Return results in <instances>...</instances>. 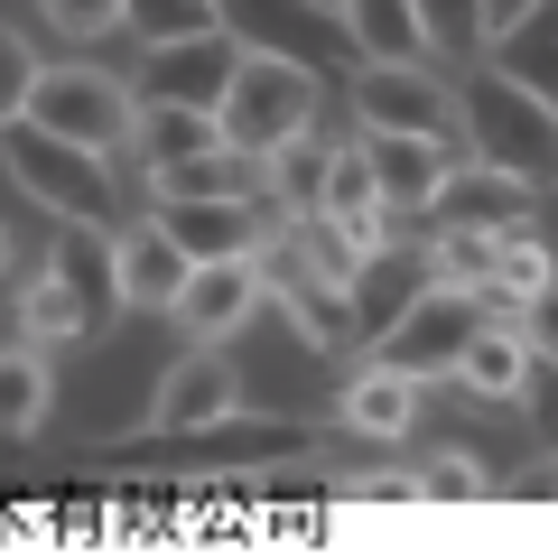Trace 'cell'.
I'll use <instances>...</instances> for the list:
<instances>
[{
  "instance_id": "1",
  "label": "cell",
  "mask_w": 558,
  "mask_h": 558,
  "mask_svg": "<svg viewBox=\"0 0 558 558\" xmlns=\"http://www.w3.org/2000/svg\"><path fill=\"white\" fill-rule=\"evenodd\" d=\"M260 299L307 354H363V326H354V270L326 260V242L307 233V215H289L270 242H260Z\"/></svg>"
},
{
  "instance_id": "2",
  "label": "cell",
  "mask_w": 558,
  "mask_h": 558,
  "mask_svg": "<svg viewBox=\"0 0 558 558\" xmlns=\"http://www.w3.org/2000/svg\"><path fill=\"white\" fill-rule=\"evenodd\" d=\"M317 428L299 418H215V428H149V438L112 447L121 475H159V465H196V475H289V465H317Z\"/></svg>"
},
{
  "instance_id": "3",
  "label": "cell",
  "mask_w": 558,
  "mask_h": 558,
  "mask_svg": "<svg viewBox=\"0 0 558 558\" xmlns=\"http://www.w3.org/2000/svg\"><path fill=\"white\" fill-rule=\"evenodd\" d=\"M0 168H10V186H20L28 205H47L57 223H84V233H121V223H131V205H121V186H112V159L84 149V140H65V131H38L28 112L0 131Z\"/></svg>"
},
{
  "instance_id": "4",
  "label": "cell",
  "mask_w": 558,
  "mask_h": 558,
  "mask_svg": "<svg viewBox=\"0 0 558 558\" xmlns=\"http://www.w3.org/2000/svg\"><path fill=\"white\" fill-rule=\"evenodd\" d=\"M112 307H121L112 233H84V223H65V242L20 279V336H28V344H47V354L84 344L102 317H112Z\"/></svg>"
},
{
  "instance_id": "5",
  "label": "cell",
  "mask_w": 558,
  "mask_h": 558,
  "mask_svg": "<svg viewBox=\"0 0 558 558\" xmlns=\"http://www.w3.org/2000/svg\"><path fill=\"white\" fill-rule=\"evenodd\" d=\"M465 159H494L512 168V178H531L539 196L558 186V112L531 94V84H512L502 65L475 57V84H465Z\"/></svg>"
},
{
  "instance_id": "6",
  "label": "cell",
  "mask_w": 558,
  "mask_h": 558,
  "mask_svg": "<svg viewBox=\"0 0 558 558\" xmlns=\"http://www.w3.org/2000/svg\"><path fill=\"white\" fill-rule=\"evenodd\" d=\"M317 75H307L289 47H242V65H233V84H223V102H215V121H223V140L233 149H252V159H270V149H289L299 131H317Z\"/></svg>"
},
{
  "instance_id": "7",
  "label": "cell",
  "mask_w": 558,
  "mask_h": 558,
  "mask_svg": "<svg viewBox=\"0 0 558 558\" xmlns=\"http://www.w3.org/2000/svg\"><path fill=\"white\" fill-rule=\"evenodd\" d=\"M484 317H494V289H475V279H428V289L373 336V354L400 363V373H418V381H438V373H457V354L475 344Z\"/></svg>"
},
{
  "instance_id": "8",
  "label": "cell",
  "mask_w": 558,
  "mask_h": 558,
  "mask_svg": "<svg viewBox=\"0 0 558 558\" xmlns=\"http://www.w3.org/2000/svg\"><path fill=\"white\" fill-rule=\"evenodd\" d=\"M28 121H38V131L84 140V149H102V159H131L140 94H131V75H112V65H38Z\"/></svg>"
},
{
  "instance_id": "9",
  "label": "cell",
  "mask_w": 558,
  "mask_h": 558,
  "mask_svg": "<svg viewBox=\"0 0 558 558\" xmlns=\"http://www.w3.org/2000/svg\"><path fill=\"white\" fill-rule=\"evenodd\" d=\"M344 102H354L363 131H428V140H457V149H465V102H457V84H438L428 65L363 57L354 84H344Z\"/></svg>"
},
{
  "instance_id": "10",
  "label": "cell",
  "mask_w": 558,
  "mask_h": 558,
  "mask_svg": "<svg viewBox=\"0 0 558 558\" xmlns=\"http://www.w3.org/2000/svg\"><path fill=\"white\" fill-rule=\"evenodd\" d=\"M242 65V38L233 28H186V38H149L131 65V94L140 102H186V112H215L223 84Z\"/></svg>"
},
{
  "instance_id": "11",
  "label": "cell",
  "mask_w": 558,
  "mask_h": 558,
  "mask_svg": "<svg viewBox=\"0 0 558 558\" xmlns=\"http://www.w3.org/2000/svg\"><path fill=\"white\" fill-rule=\"evenodd\" d=\"M260 307H270V299H260V260L252 252H223V260H196V270H186V289H178L168 317H178L196 344H223V336H242Z\"/></svg>"
},
{
  "instance_id": "12",
  "label": "cell",
  "mask_w": 558,
  "mask_h": 558,
  "mask_svg": "<svg viewBox=\"0 0 558 558\" xmlns=\"http://www.w3.org/2000/svg\"><path fill=\"white\" fill-rule=\"evenodd\" d=\"M233 410H242V373L223 344H186L159 373V391H149V428H215Z\"/></svg>"
},
{
  "instance_id": "13",
  "label": "cell",
  "mask_w": 558,
  "mask_h": 558,
  "mask_svg": "<svg viewBox=\"0 0 558 558\" xmlns=\"http://www.w3.org/2000/svg\"><path fill=\"white\" fill-rule=\"evenodd\" d=\"M531 215H539V186L512 178V168H494V159L447 168L438 205H428V223H465V233H521Z\"/></svg>"
},
{
  "instance_id": "14",
  "label": "cell",
  "mask_w": 558,
  "mask_h": 558,
  "mask_svg": "<svg viewBox=\"0 0 558 558\" xmlns=\"http://www.w3.org/2000/svg\"><path fill=\"white\" fill-rule=\"evenodd\" d=\"M186 270H196V260H186V242L168 233L159 215H131V223L112 233L121 307H149V317H168V307H178V289H186Z\"/></svg>"
},
{
  "instance_id": "15",
  "label": "cell",
  "mask_w": 558,
  "mask_h": 558,
  "mask_svg": "<svg viewBox=\"0 0 558 558\" xmlns=\"http://www.w3.org/2000/svg\"><path fill=\"white\" fill-rule=\"evenodd\" d=\"M363 168H373V186L391 205H410V215H428L447 186V168H457V140H428V131H363Z\"/></svg>"
},
{
  "instance_id": "16",
  "label": "cell",
  "mask_w": 558,
  "mask_h": 558,
  "mask_svg": "<svg viewBox=\"0 0 558 558\" xmlns=\"http://www.w3.org/2000/svg\"><path fill=\"white\" fill-rule=\"evenodd\" d=\"M336 418L344 428H363V438H381V447H400L418 428V418H428V381L418 373H400V363H363L354 381H344V400H336Z\"/></svg>"
},
{
  "instance_id": "17",
  "label": "cell",
  "mask_w": 558,
  "mask_h": 558,
  "mask_svg": "<svg viewBox=\"0 0 558 558\" xmlns=\"http://www.w3.org/2000/svg\"><path fill=\"white\" fill-rule=\"evenodd\" d=\"M428 279H438L428 242H391V252H373V260L354 270V326H363V354H373V336L418 299V289H428Z\"/></svg>"
},
{
  "instance_id": "18",
  "label": "cell",
  "mask_w": 558,
  "mask_h": 558,
  "mask_svg": "<svg viewBox=\"0 0 558 558\" xmlns=\"http://www.w3.org/2000/svg\"><path fill=\"white\" fill-rule=\"evenodd\" d=\"M484 65H502L512 84H531L558 112V0H531L512 28H494V38H484Z\"/></svg>"
},
{
  "instance_id": "19",
  "label": "cell",
  "mask_w": 558,
  "mask_h": 558,
  "mask_svg": "<svg viewBox=\"0 0 558 558\" xmlns=\"http://www.w3.org/2000/svg\"><path fill=\"white\" fill-rule=\"evenodd\" d=\"M531 363H539V354H531V336H521V317H512V326L484 317L475 344L457 354V381H465L475 400H512V410H521V391H531Z\"/></svg>"
},
{
  "instance_id": "20",
  "label": "cell",
  "mask_w": 558,
  "mask_h": 558,
  "mask_svg": "<svg viewBox=\"0 0 558 558\" xmlns=\"http://www.w3.org/2000/svg\"><path fill=\"white\" fill-rule=\"evenodd\" d=\"M57 410V373H47V344H0V447H28Z\"/></svg>"
},
{
  "instance_id": "21",
  "label": "cell",
  "mask_w": 558,
  "mask_h": 558,
  "mask_svg": "<svg viewBox=\"0 0 558 558\" xmlns=\"http://www.w3.org/2000/svg\"><path fill=\"white\" fill-rule=\"evenodd\" d=\"M215 140H223L215 112H186V102H140L131 159H140V178H149V168H178V159H196V149H215Z\"/></svg>"
},
{
  "instance_id": "22",
  "label": "cell",
  "mask_w": 558,
  "mask_h": 558,
  "mask_svg": "<svg viewBox=\"0 0 558 558\" xmlns=\"http://www.w3.org/2000/svg\"><path fill=\"white\" fill-rule=\"evenodd\" d=\"M336 20H344V38H354L363 57H381V65H418V57H428L418 0H344Z\"/></svg>"
},
{
  "instance_id": "23",
  "label": "cell",
  "mask_w": 558,
  "mask_h": 558,
  "mask_svg": "<svg viewBox=\"0 0 558 558\" xmlns=\"http://www.w3.org/2000/svg\"><path fill=\"white\" fill-rule=\"evenodd\" d=\"M260 168H270V196L289 205V215H317V205H326V168H336V140L299 131L289 149H270Z\"/></svg>"
},
{
  "instance_id": "24",
  "label": "cell",
  "mask_w": 558,
  "mask_h": 558,
  "mask_svg": "<svg viewBox=\"0 0 558 558\" xmlns=\"http://www.w3.org/2000/svg\"><path fill=\"white\" fill-rule=\"evenodd\" d=\"M121 28H131L140 47L149 38H186V28H223V0H131Z\"/></svg>"
},
{
  "instance_id": "25",
  "label": "cell",
  "mask_w": 558,
  "mask_h": 558,
  "mask_svg": "<svg viewBox=\"0 0 558 558\" xmlns=\"http://www.w3.org/2000/svg\"><path fill=\"white\" fill-rule=\"evenodd\" d=\"M539 279H558V270H549V242H539L531 223H521V233H502V252H494V299H512V307H521Z\"/></svg>"
},
{
  "instance_id": "26",
  "label": "cell",
  "mask_w": 558,
  "mask_h": 558,
  "mask_svg": "<svg viewBox=\"0 0 558 558\" xmlns=\"http://www.w3.org/2000/svg\"><path fill=\"white\" fill-rule=\"evenodd\" d=\"M418 20H428V47L438 57H484V0H418Z\"/></svg>"
},
{
  "instance_id": "27",
  "label": "cell",
  "mask_w": 558,
  "mask_h": 558,
  "mask_svg": "<svg viewBox=\"0 0 558 558\" xmlns=\"http://www.w3.org/2000/svg\"><path fill=\"white\" fill-rule=\"evenodd\" d=\"M418 494H428V502H484V494H494V475H484L465 447H447V457L418 465Z\"/></svg>"
},
{
  "instance_id": "28",
  "label": "cell",
  "mask_w": 558,
  "mask_h": 558,
  "mask_svg": "<svg viewBox=\"0 0 558 558\" xmlns=\"http://www.w3.org/2000/svg\"><path fill=\"white\" fill-rule=\"evenodd\" d=\"M28 94H38V47L20 28H0V131L28 112Z\"/></svg>"
},
{
  "instance_id": "29",
  "label": "cell",
  "mask_w": 558,
  "mask_h": 558,
  "mask_svg": "<svg viewBox=\"0 0 558 558\" xmlns=\"http://www.w3.org/2000/svg\"><path fill=\"white\" fill-rule=\"evenodd\" d=\"M121 10H131V0H38V20L57 28V38H112Z\"/></svg>"
},
{
  "instance_id": "30",
  "label": "cell",
  "mask_w": 558,
  "mask_h": 558,
  "mask_svg": "<svg viewBox=\"0 0 558 558\" xmlns=\"http://www.w3.org/2000/svg\"><path fill=\"white\" fill-rule=\"evenodd\" d=\"M381 186H373V168H363V140L354 149H336V168H326V205L317 215H354V205H373Z\"/></svg>"
},
{
  "instance_id": "31",
  "label": "cell",
  "mask_w": 558,
  "mask_h": 558,
  "mask_svg": "<svg viewBox=\"0 0 558 558\" xmlns=\"http://www.w3.org/2000/svg\"><path fill=\"white\" fill-rule=\"evenodd\" d=\"M521 336H531L539 363H558V279H539L531 299H521Z\"/></svg>"
},
{
  "instance_id": "32",
  "label": "cell",
  "mask_w": 558,
  "mask_h": 558,
  "mask_svg": "<svg viewBox=\"0 0 558 558\" xmlns=\"http://www.w3.org/2000/svg\"><path fill=\"white\" fill-rule=\"evenodd\" d=\"M336 494L344 502H400V494H418V465L400 475V465H373V475H336Z\"/></svg>"
},
{
  "instance_id": "33",
  "label": "cell",
  "mask_w": 558,
  "mask_h": 558,
  "mask_svg": "<svg viewBox=\"0 0 558 558\" xmlns=\"http://www.w3.org/2000/svg\"><path fill=\"white\" fill-rule=\"evenodd\" d=\"M521 410H531L539 447H558V363H531V391H521Z\"/></svg>"
},
{
  "instance_id": "34",
  "label": "cell",
  "mask_w": 558,
  "mask_h": 558,
  "mask_svg": "<svg viewBox=\"0 0 558 558\" xmlns=\"http://www.w3.org/2000/svg\"><path fill=\"white\" fill-rule=\"evenodd\" d=\"M494 494H521V502H558V447H539V457L521 465V475H502Z\"/></svg>"
},
{
  "instance_id": "35",
  "label": "cell",
  "mask_w": 558,
  "mask_h": 558,
  "mask_svg": "<svg viewBox=\"0 0 558 558\" xmlns=\"http://www.w3.org/2000/svg\"><path fill=\"white\" fill-rule=\"evenodd\" d=\"M521 10H531V0H484V28H512Z\"/></svg>"
},
{
  "instance_id": "36",
  "label": "cell",
  "mask_w": 558,
  "mask_h": 558,
  "mask_svg": "<svg viewBox=\"0 0 558 558\" xmlns=\"http://www.w3.org/2000/svg\"><path fill=\"white\" fill-rule=\"evenodd\" d=\"M10 270H20V242H10V223H0V289H10Z\"/></svg>"
},
{
  "instance_id": "37",
  "label": "cell",
  "mask_w": 558,
  "mask_h": 558,
  "mask_svg": "<svg viewBox=\"0 0 558 558\" xmlns=\"http://www.w3.org/2000/svg\"><path fill=\"white\" fill-rule=\"evenodd\" d=\"M307 10H326V20H336V10H344V0H307Z\"/></svg>"
}]
</instances>
